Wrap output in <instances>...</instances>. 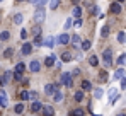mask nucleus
<instances>
[{
	"label": "nucleus",
	"mask_w": 126,
	"mask_h": 116,
	"mask_svg": "<svg viewBox=\"0 0 126 116\" xmlns=\"http://www.w3.org/2000/svg\"><path fill=\"white\" fill-rule=\"evenodd\" d=\"M41 102H38V101H34V102H32V106H31V111H32V113H38V111H39V109H41Z\"/></svg>",
	"instance_id": "obj_18"
},
{
	"label": "nucleus",
	"mask_w": 126,
	"mask_h": 116,
	"mask_svg": "<svg viewBox=\"0 0 126 116\" xmlns=\"http://www.w3.org/2000/svg\"><path fill=\"white\" fill-rule=\"evenodd\" d=\"M34 44H36V46H41V44H43V38L39 36V34L36 36V39H34Z\"/></svg>",
	"instance_id": "obj_39"
},
{
	"label": "nucleus",
	"mask_w": 126,
	"mask_h": 116,
	"mask_svg": "<svg viewBox=\"0 0 126 116\" xmlns=\"http://www.w3.org/2000/svg\"><path fill=\"white\" fill-rule=\"evenodd\" d=\"M56 41H58L60 44H68V43H70V36H68L66 33H63V34H60V36L56 38Z\"/></svg>",
	"instance_id": "obj_6"
},
{
	"label": "nucleus",
	"mask_w": 126,
	"mask_h": 116,
	"mask_svg": "<svg viewBox=\"0 0 126 116\" xmlns=\"http://www.w3.org/2000/svg\"><path fill=\"white\" fill-rule=\"evenodd\" d=\"M75 101H77V102H80V101H84V91H77V92H75Z\"/></svg>",
	"instance_id": "obj_21"
},
{
	"label": "nucleus",
	"mask_w": 126,
	"mask_h": 116,
	"mask_svg": "<svg viewBox=\"0 0 126 116\" xmlns=\"http://www.w3.org/2000/svg\"><path fill=\"white\" fill-rule=\"evenodd\" d=\"M21 99L22 101H29V99H27V91H22L21 92Z\"/></svg>",
	"instance_id": "obj_42"
},
{
	"label": "nucleus",
	"mask_w": 126,
	"mask_h": 116,
	"mask_svg": "<svg viewBox=\"0 0 126 116\" xmlns=\"http://www.w3.org/2000/svg\"><path fill=\"white\" fill-rule=\"evenodd\" d=\"M94 116H99V115H94Z\"/></svg>",
	"instance_id": "obj_52"
},
{
	"label": "nucleus",
	"mask_w": 126,
	"mask_h": 116,
	"mask_svg": "<svg viewBox=\"0 0 126 116\" xmlns=\"http://www.w3.org/2000/svg\"><path fill=\"white\" fill-rule=\"evenodd\" d=\"M70 41H72V44H73L75 48H80V43H82L80 36H77V34H75V36H72V39H70Z\"/></svg>",
	"instance_id": "obj_12"
},
{
	"label": "nucleus",
	"mask_w": 126,
	"mask_h": 116,
	"mask_svg": "<svg viewBox=\"0 0 126 116\" xmlns=\"http://www.w3.org/2000/svg\"><path fill=\"white\" fill-rule=\"evenodd\" d=\"M72 26H73V20L68 17V19H66V22H65V27H63V29H70Z\"/></svg>",
	"instance_id": "obj_35"
},
{
	"label": "nucleus",
	"mask_w": 126,
	"mask_h": 116,
	"mask_svg": "<svg viewBox=\"0 0 126 116\" xmlns=\"http://www.w3.org/2000/svg\"><path fill=\"white\" fill-rule=\"evenodd\" d=\"M118 63H119L121 67H125V65H126V53H123L121 57L118 58Z\"/></svg>",
	"instance_id": "obj_27"
},
{
	"label": "nucleus",
	"mask_w": 126,
	"mask_h": 116,
	"mask_svg": "<svg viewBox=\"0 0 126 116\" xmlns=\"http://www.w3.org/2000/svg\"><path fill=\"white\" fill-rule=\"evenodd\" d=\"M62 84L66 85V87H72V85H73V77H72L70 74H63L62 75Z\"/></svg>",
	"instance_id": "obj_2"
},
{
	"label": "nucleus",
	"mask_w": 126,
	"mask_h": 116,
	"mask_svg": "<svg viewBox=\"0 0 126 116\" xmlns=\"http://www.w3.org/2000/svg\"><path fill=\"white\" fill-rule=\"evenodd\" d=\"M10 78H12V72H10V70H5L3 75H2V78H0V85H7Z\"/></svg>",
	"instance_id": "obj_3"
},
{
	"label": "nucleus",
	"mask_w": 126,
	"mask_h": 116,
	"mask_svg": "<svg viewBox=\"0 0 126 116\" xmlns=\"http://www.w3.org/2000/svg\"><path fill=\"white\" fill-rule=\"evenodd\" d=\"M24 68H26L24 63H17V65H16V72H24Z\"/></svg>",
	"instance_id": "obj_38"
},
{
	"label": "nucleus",
	"mask_w": 126,
	"mask_h": 116,
	"mask_svg": "<svg viewBox=\"0 0 126 116\" xmlns=\"http://www.w3.org/2000/svg\"><path fill=\"white\" fill-rule=\"evenodd\" d=\"M21 38H22V39L27 38V31H26V29H22V31H21Z\"/></svg>",
	"instance_id": "obj_43"
},
{
	"label": "nucleus",
	"mask_w": 126,
	"mask_h": 116,
	"mask_svg": "<svg viewBox=\"0 0 126 116\" xmlns=\"http://www.w3.org/2000/svg\"><path fill=\"white\" fill-rule=\"evenodd\" d=\"M39 68H41V63H39L38 60H34V61H31V63H29V70H31V72H34V74H36V72H39Z\"/></svg>",
	"instance_id": "obj_7"
},
{
	"label": "nucleus",
	"mask_w": 126,
	"mask_h": 116,
	"mask_svg": "<svg viewBox=\"0 0 126 116\" xmlns=\"http://www.w3.org/2000/svg\"><path fill=\"white\" fill-rule=\"evenodd\" d=\"M29 2H31V3H36V2H38V0H29Z\"/></svg>",
	"instance_id": "obj_48"
},
{
	"label": "nucleus",
	"mask_w": 126,
	"mask_h": 116,
	"mask_svg": "<svg viewBox=\"0 0 126 116\" xmlns=\"http://www.w3.org/2000/svg\"><path fill=\"white\" fill-rule=\"evenodd\" d=\"M0 106H7V96L3 92L0 94Z\"/></svg>",
	"instance_id": "obj_31"
},
{
	"label": "nucleus",
	"mask_w": 126,
	"mask_h": 116,
	"mask_svg": "<svg viewBox=\"0 0 126 116\" xmlns=\"http://www.w3.org/2000/svg\"><path fill=\"white\" fill-rule=\"evenodd\" d=\"M89 65H90V67H97V65H99V58H97V55H92V57L89 58Z\"/></svg>",
	"instance_id": "obj_14"
},
{
	"label": "nucleus",
	"mask_w": 126,
	"mask_h": 116,
	"mask_svg": "<svg viewBox=\"0 0 126 116\" xmlns=\"http://www.w3.org/2000/svg\"><path fill=\"white\" fill-rule=\"evenodd\" d=\"M72 116H85V111L80 109V108H79V109H73V111H72Z\"/></svg>",
	"instance_id": "obj_24"
},
{
	"label": "nucleus",
	"mask_w": 126,
	"mask_h": 116,
	"mask_svg": "<svg viewBox=\"0 0 126 116\" xmlns=\"http://www.w3.org/2000/svg\"><path fill=\"white\" fill-rule=\"evenodd\" d=\"M14 111H16V115H22L24 113V104H16V108H14Z\"/></svg>",
	"instance_id": "obj_22"
},
{
	"label": "nucleus",
	"mask_w": 126,
	"mask_h": 116,
	"mask_svg": "<svg viewBox=\"0 0 126 116\" xmlns=\"http://www.w3.org/2000/svg\"><path fill=\"white\" fill-rule=\"evenodd\" d=\"M48 2H49V0H38V2H36V5H38V9H41V7H44Z\"/></svg>",
	"instance_id": "obj_37"
},
{
	"label": "nucleus",
	"mask_w": 126,
	"mask_h": 116,
	"mask_svg": "<svg viewBox=\"0 0 126 116\" xmlns=\"http://www.w3.org/2000/svg\"><path fill=\"white\" fill-rule=\"evenodd\" d=\"M49 116H53V115H49Z\"/></svg>",
	"instance_id": "obj_53"
},
{
	"label": "nucleus",
	"mask_w": 126,
	"mask_h": 116,
	"mask_svg": "<svg viewBox=\"0 0 126 116\" xmlns=\"http://www.w3.org/2000/svg\"><path fill=\"white\" fill-rule=\"evenodd\" d=\"M39 33H41V27H39V26H36V27L32 29V34H34V36H38Z\"/></svg>",
	"instance_id": "obj_41"
},
{
	"label": "nucleus",
	"mask_w": 126,
	"mask_h": 116,
	"mask_svg": "<svg viewBox=\"0 0 126 116\" xmlns=\"http://www.w3.org/2000/svg\"><path fill=\"white\" fill-rule=\"evenodd\" d=\"M12 77L16 78V80H22V72H16V74H14Z\"/></svg>",
	"instance_id": "obj_40"
},
{
	"label": "nucleus",
	"mask_w": 126,
	"mask_h": 116,
	"mask_svg": "<svg viewBox=\"0 0 126 116\" xmlns=\"http://www.w3.org/2000/svg\"><path fill=\"white\" fill-rule=\"evenodd\" d=\"M36 97H38V94H36L34 91H31V92H27V99H29V101H36Z\"/></svg>",
	"instance_id": "obj_33"
},
{
	"label": "nucleus",
	"mask_w": 126,
	"mask_h": 116,
	"mask_svg": "<svg viewBox=\"0 0 126 116\" xmlns=\"http://www.w3.org/2000/svg\"><path fill=\"white\" fill-rule=\"evenodd\" d=\"M90 46H92V43H90V41H84V43H80V48H82L84 51L90 50Z\"/></svg>",
	"instance_id": "obj_23"
},
{
	"label": "nucleus",
	"mask_w": 126,
	"mask_h": 116,
	"mask_svg": "<svg viewBox=\"0 0 126 116\" xmlns=\"http://www.w3.org/2000/svg\"><path fill=\"white\" fill-rule=\"evenodd\" d=\"M102 57H104V63H106V67H111V63H112V51H111V50H106Z\"/></svg>",
	"instance_id": "obj_4"
},
{
	"label": "nucleus",
	"mask_w": 126,
	"mask_h": 116,
	"mask_svg": "<svg viewBox=\"0 0 126 116\" xmlns=\"http://www.w3.org/2000/svg\"><path fill=\"white\" fill-rule=\"evenodd\" d=\"M44 17H46V12H44V9H36V14H34V20L38 22V24H41L43 20H44Z\"/></svg>",
	"instance_id": "obj_1"
},
{
	"label": "nucleus",
	"mask_w": 126,
	"mask_h": 116,
	"mask_svg": "<svg viewBox=\"0 0 126 116\" xmlns=\"http://www.w3.org/2000/svg\"><path fill=\"white\" fill-rule=\"evenodd\" d=\"M80 26H82V20H80V17H79V19L75 20V27H80Z\"/></svg>",
	"instance_id": "obj_47"
},
{
	"label": "nucleus",
	"mask_w": 126,
	"mask_h": 116,
	"mask_svg": "<svg viewBox=\"0 0 126 116\" xmlns=\"http://www.w3.org/2000/svg\"><path fill=\"white\" fill-rule=\"evenodd\" d=\"M101 36H102V38H107V36H109V26H104V27L101 29Z\"/></svg>",
	"instance_id": "obj_26"
},
{
	"label": "nucleus",
	"mask_w": 126,
	"mask_h": 116,
	"mask_svg": "<svg viewBox=\"0 0 126 116\" xmlns=\"http://www.w3.org/2000/svg\"><path fill=\"white\" fill-rule=\"evenodd\" d=\"M111 12H112V14H119V12H121V5H119V2H114V3L111 5Z\"/></svg>",
	"instance_id": "obj_13"
},
{
	"label": "nucleus",
	"mask_w": 126,
	"mask_h": 116,
	"mask_svg": "<svg viewBox=\"0 0 126 116\" xmlns=\"http://www.w3.org/2000/svg\"><path fill=\"white\" fill-rule=\"evenodd\" d=\"M99 77H101V80H106V78H107V74H106V72H101Z\"/></svg>",
	"instance_id": "obj_46"
},
{
	"label": "nucleus",
	"mask_w": 126,
	"mask_h": 116,
	"mask_svg": "<svg viewBox=\"0 0 126 116\" xmlns=\"http://www.w3.org/2000/svg\"><path fill=\"white\" fill-rule=\"evenodd\" d=\"M9 38H10L9 31H2V33H0V39H2V41H7Z\"/></svg>",
	"instance_id": "obj_28"
},
{
	"label": "nucleus",
	"mask_w": 126,
	"mask_h": 116,
	"mask_svg": "<svg viewBox=\"0 0 126 116\" xmlns=\"http://www.w3.org/2000/svg\"><path fill=\"white\" fill-rule=\"evenodd\" d=\"M102 94H104V92H102V89H95V91H94V97H95V99H101Z\"/></svg>",
	"instance_id": "obj_32"
},
{
	"label": "nucleus",
	"mask_w": 126,
	"mask_h": 116,
	"mask_svg": "<svg viewBox=\"0 0 126 116\" xmlns=\"http://www.w3.org/2000/svg\"><path fill=\"white\" fill-rule=\"evenodd\" d=\"M118 116H126V115H123V113H119V115H118Z\"/></svg>",
	"instance_id": "obj_50"
},
{
	"label": "nucleus",
	"mask_w": 126,
	"mask_h": 116,
	"mask_svg": "<svg viewBox=\"0 0 126 116\" xmlns=\"http://www.w3.org/2000/svg\"><path fill=\"white\" fill-rule=\"evenodd\" d=\"M55 61H56V57H55V55H49V57L44 60V65H46V67H53Z\"/></svg>",
	"instance_id": "obj_10"
},
{
	"label": "nucleus",
	"mask_w": 126,
	"mask_h": 116,
	"mask_svg": "<svg viewBox=\"0 0 126 116\" xmlns=\"http://www.w3.org/2000/svg\"><path fill=\"white\" fill-rule=\"evenodd\" d=\"M118 2H119V3H123V2H126V0H118Z\"/></svg>",
	"instance_id": "obj_49"
},
{
	"label": "nucleus",
	"mask_w": 126,
	"mask_h": 116,
	"mask_svg": "<svg viewBox=\"0 0 126 116\" xmlns=\"http://www.w3.org/2000/svg\"><path fill=\"white\" fill-rule=\"evenodd\" d=\"M58 3H60V0H49V9L55 10V9L58 7Z\"/></svg>",
	"instance_id": "obj_29"
},
{
	"label": "nucleus",
	"mask_w": 126,
	"mask_h": 116,
	"mask_svg": "<svg viewBox=\"0 0 126 116\" xmlns=\"http://www.w3.org/2000/svg\"><path fill=\"white\" fill-rule=\"evenodd\" d=\"M16 2H26V0H16Z\"/></svg>",
	"instance_id": "obj_51"
},
{
	"label": "nucleus",
	"mask_w": 126,
	"mask_h": 116,
	"mask_svg": "<svg viewBox=\"0 0 126 116\" xmlns=\"http://www.w3.org/2000/svg\"><path fill=\"white\" fill-rule=\"evenodd\" d=\"M56 91V87H55V84H46V87H44V92L48 94V96H53V92Z\"/></svg>",
	"instance_id": "obj_9"
},
{
	"label": "nucleus",
	"mask_w": 126,
	"mask_h": 116,
	"mask_svg": "<svg viewBox=\"0 0 126 116\" xmlns=\"http://www.w3.org/2000/svg\"><path fill=\"white\" fill-rule=\"evenodd\" d=\"M22 55H24V57H27V55H31V51H32V44H31V43H24V44H22Z\"/></svg>",
	"instance_id": "obj_5"
},
{
	"label": "nucleus",
	"mask_w": 126,
	"mask_h": 116,
	"mask_svg": "<svg viewBox=\"0 0 126 116\" xmlns=\"http://www.w3.org/2000/svg\"><path fill=\"white\" fill-rule=\"evenodd\" d=\"M121 89H126V77L121 78Z\"/></svg>",
	"instance_id": "obj_44"
},
{
	"label": "nucleus",
	"mask_w": 126,
	"mask_h": 116,
	"mask_svg": "<svg viewBox=\"0 0 126 116\" xmlns=\"http://www.w3.org/2000/svg\"><path fill=\"white\" fill-rule=\"evenodd\" d=\"M43 44H44L46 48H53V46H55V38H53V36H48V38H44Z\"/></svg>",
	"instance_id": "obj_8"
},
{
	"label": "nucleus",
	"mask_w": 126,
	"mask_h": 116,
	"mask_svg": "<svg viewBox=\"0 0 126 116\" xmlns=\"http://www.w3.org/2000/svg\"><path fill=\"white\" fill-rule=\"evenodd\" d=\"M10 55H12V50H5V53H3V57H5V58H9Z\"/></svg>",
	"instance_id": "obj_45"
},
{
	"label": "nucleus",
	"mask_w": 126,
	"mask_h": 116,
	"mask_svg": "<svg viewBox=\"0 0 126 116\" xmlns=\"http://www.w3.org/2000/svg\"><path fill=\"white\" fill-rule=\"evenodd\" d=\"M118 91H116V89H111V91H109V99H111V102H116V99H118Z\"/></svg>",
	"instance_id": "obj_15"
},
{
	"label": "nucleus",
	"mask_w": 126,
	"mask_h": 116,
	"mask_svg": "<svg viewBox=\"0 0 126 116\" xmlns=\"http://www.w3.org/2000/svg\"><path fill=\"white\" fill-rule=\"evenodd\" d=\"M14 22H16V24H22V14H16Z\"/></svg>",
	"instance_id": "obj_36"
},
{
	"label": "nucleus",
	"mask_w": 126,
	"mask_h": 116,
	"mask_svg": "<svg viewBox=\"0 0 126 116\" xmlns=\"http://www.w3.org/2000/svg\"><path fill=\"white\" fill-rule=\"evenodd\" d=\"M53 99H55L56 102H62V101H63V92H62V91H58V89H56V91L53 92Z\"/></svg>",
	"instance_id": "obj_11"
},
{
	"label": "nucleus",
	"mask_w": 126,
	"mask_h": 116,
	"mask_svg": "<svg viewBox=\"0 0 126 116\" xmlns=\"http://www.w3.org/2000/svg\"><path fill=\"white\" fill-rule=\"evenodd\" d=\"M41 109H43V115L44 116L53 115V108H51V106H41Z\"/></svg>",
	"instance_id": "obj_16"
},
{
	"label": "nucleus",
	"mask_w": 126,
	"mask_h": 116,
	"mask_svg": "<svg viewBox=\"0 0 126 116\" xmlns=\"http://www.w3.org/2000/svg\"><path fill=\"white\" fill-rule=\"evenodd\" d=\"M123 77H125V70H123V68H118V70L114 72V78L119 80V78H123Z\"/></svg>",
	"instance_id": "obj_19"
},
{
	"label": "nucleus",
	"mask_w": 126,
	"mask_h": 116,
	"mask_svg": "<svg viewBox=\"0 0 126 116\" xmlns=\"http://www.w3.org/2000/svg\"><path fill=\"white\" fill-rule=\"evenodd\" d=\"M125 41H126V34H125V33H118V43L123 44Z\"/></svg>",
	"instance_id": "obj_30"
},
{
	"label": "nucleus",
	"mask_w": 126,
	"mask_h": 116,
	"mask_svg": "<svg viewBox=\"0 0 126 116\" xmlns=\"http://www.w3.org/2000/svg\"><path fill=\"white\" fill-rule=\"evenodd\" d=\"M62 60H63V61H72V60H73V55L68 53V51H65V53L62 55Z\"/></svg>",
	"instance_id": "obj_20"
},
{
	"label": "nucleus",
	"mask_w": 126,
	"mask_h": 116,
	"mask_svg": "<svg viewBox=\"0 0 126 116\" xmlns=\"http://www.w3.org/2000/svg\"><path fill=\"white\" fill-rule=\"evenodd\" d=\"M72 16H73V17H77V19H79V17H80V16H82V9H80V7H77V5H75V7H73V10H72Z\"/></svg>",
	"instance_id": "obj_17"
},
{
	"label": "nucleus",
	"mask_w": 126,
	"mask_h": 116,
	"mask_svg": "<svg viewBox=\"0 0 126 116\" xmlns=\"http://www.w3.org/2000/svg\"><path fill=\"white\" fill-rule=\"evenodd\" d=\"M90 89H92L90 82H89V80H84V82H82V91H90Z\"/></svg>",
	"instance_id": "obj_25"
},
{
	"label": "nucleus",
	"mask_w": 126,
	"mask_h": 116,
	"mask_svg": "<svg viewBox=\"0 0 126 116\" xmlns=\"http://www.w3.org/2000/svg\"><path fill=\"white\" fill-rule=\"evenodd\" d=\"M90 14H92V16H97V14H99V7H97V5H92V7H90Z\"/></svg>",
	"instance_id": "obj_34"
}]
</instances>
